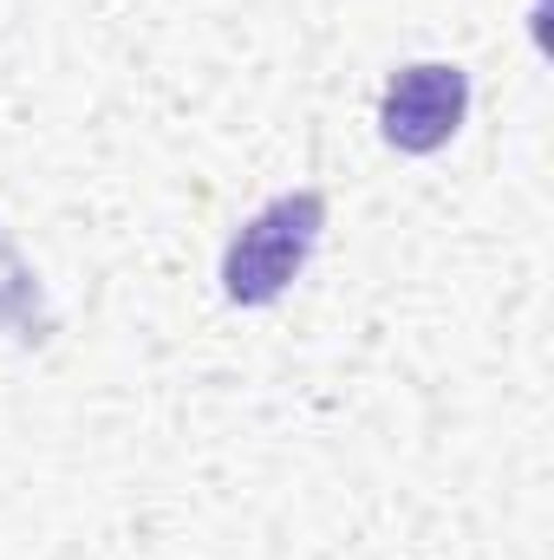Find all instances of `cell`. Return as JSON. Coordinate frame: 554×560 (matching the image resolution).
Segmentation results:
<instances>
[{
	"label": "cell",
	"instance_id": "7a4b0ae2",
	"mask_svg": "<svg viewBox=\"0 0 554 560\" xmlns=\"http://www.w3.org/2000/svg\"><path fill=\"white\" fill-rule=\"evenodd\" d=\"M470 118V79L443 59H424V66H405L392 85H385V105H379V131L392 150L405 156H430L463 131Z\"/></svg>",
	"mask_w": 554,
	"mask_h": 560
},
{
	"label": "cell",
	"instance_id": "6da1fadb",
	"mask_svg": "<svg viewBox=\"0 0 554 560\" xmlns=\"http://www.w3.org/2000/svg\"><path fill=\"white\" fill-rule=\"evenodd\" d=\"M320 229H326V202H320L313 189L268 202V209H262L255 222H242V235L229 242V255H222V293H229L235 306H268V300H280V293L300 280V268L313 261Z\"/></svg>",
	"mask_w": 554,
	"mask_h": 560
}]
</instances>
